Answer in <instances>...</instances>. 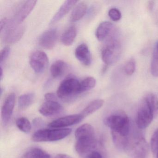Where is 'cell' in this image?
I'll use <instances>...</instances> for the list:
<instances>
[{
	"label": "cell",
	"instance_id": "3",
	"mask_svg": "<svg viewBox=\"0 0 158 158\" xmlns=\"http://www.w3.org/2000/svg\"><path fill=\"white\" fill-rule=\"evenodd\" d=\"M104 123L111 130L116 131L125 136H128L130 129V121L127 114L123 110L116 111L107 116Z\"/></svg>",
	"mask_w": 158,
	"mask_h": 158
},
{
	"label": "cell",
	"instance_id": "14",
	"mask_svg": "<svg viewBox=\"0 0 158 158\" xmlns=\"http://www.w3.org/2000/svg\"><path fill=\"white\" fill-rule=\"evenodd\" d=\"M36 3V1L34 0L24 2L16 11L15 22L19 24H21L34 10Z\"/></svg>",
	"mask_w": 158,
	"mask_h": 158
},
{
	"label": "cell",
	"instance_id": "36",
	"mask_svg": "<svg viewBox=\"0 0 158 158\" xmlns=\"http://www.w3.org/2000/svg\"><path fill=\"white\" fill-rule=\"evenodd\" d=\"M54 158H72L71 156L67 154H58L55 156Z\"/></svg>",
	"mask_w": 158,
	"mask_h": 158
},
{
	"label": "cell",
	"instance_id": "6",
	"mask_svg": "<svg viewBox=\"0 0 158 158\" xmlns=\"http://www.w3.org/2000/svg\"><path fill=\"white\" fill-rule=\"evenodd\" d=\"M80 83L74 77H68L61 83L57 95L61 99H67L81 93Z\"/></svg>",
	"mask_w": 158,
	"mask_h": 158
},
{
	"label": "cell",
	"instance_id": "22",
	"mask_svg": "<svg viewBox=\"0 0 158 158\" xmlns=\"http://www.w3.org/2000/svg\"><path fill=\"white\" fill-rule=\"evenodd\" d=\"M66 64L63 61L58 60L52 64L51 66L50 72L52 76L57 78L61 76L65 72Z\"/></svg>",
	"mask_w": 158,
	"mask_h": 158
},
{
	"label": "cell",
	"instance_id": "29",
	"mask_svg": "<svg viewBox=\"0 0 158 158\" xmlns=\"http://www.w3.org/2000/svg\"><path fill=\"white\" fill-rule=\"evenodd\" d=\"M151 148L152 153L156 155L158 152V128L154 131L152 136Z\"/></svg>",
	"mask_w": 158,
	"mask_h": 158
},
{
	"label": "cell",
	"instance_id": "30",
	"mask_svg": "<svg viewBox=\"0 0 158 158\" xmlns=\"http://www.w3.org/2000/svg\"><path fill=\"white\" fill-rule=\"evenodd\" d=\"M136 63L135 59H130L126 64L124 67L125 73L127 75L131 76L134 73L135 70Z\"/></svg>",
	"mask_w": 158,
	"mask_h": 158
},
{
	"label": "cell",
	"instance_id": "4",
	"mask_svg": "<svg viewBox=\"0 0 158 158\" xmlns=\"http://www.w3.org/2000/svg\"><path fill=\"white\" fill-rule=\"evenodd\" d=\"M72 132L70 128L40 129L32 136L35 142H50L63 139Z\"/></svg>",
	"mask_w": 158,
	"mask_h": 158
},
{
	"label": "cell",
	"instance_id": "15",
	"mask_svg": "<svg viewBox=\"0 0 158 158\" xmlns=\"http://www.w3.org/2000/svg\"><path fill=\"white\" fill-rule=\"evenodd\" d=\"M76 58L85 66H89L91 63V53L87 45L80 44L76 49L75 52Z\"/></svg>",
	"mask_w": 158,
	"mask_h": 158
},
{
	"label": "cell",
	"instance_id": "5",
	"mask_svg": "<svg viewBox=\"0 0 158 158\" xmlns=\"http://www.w3.org/2000/svg\"><path fill=\"white\" fill-rule=\"evenodd\" d=\"M125 152L133 158H146L148 152V146L145 138L142 136H137L129 139Z\"/></svg>",
	"mask_w": 158,
	"mask_h": 158
},
{
	"label": "cell",
	"instance_id": "37",
	"mask_svg": "<svg viewBox=\"0 0 158 158\" xmlns=\"http://www.w3.org/2000/svg\"><path fill=\"white\" fill-rule=\"evenodd\" d=\"M2 76H3V69L2 66H1V80H2Z\"/></svg>",
	"mask_w": 158,
	"mask_h": 158
},
{
	"label": "cell",
	"instance_id": "25",
	"mask_svg": "<svg viewBox=\"0 0 158 158\" xmlns=\"http://www.w3.org/2000/svg\"><path fill=\"white\" fill-rule=\"evenodd\" d=\"M144 98L154 116H157L158 114V99L157 96L153 93H150Z\"/></svg>",
	"mask_w": 158,
	"mask_h": 158
},
{
	"label": "cell",
	"instance_id": "26",
	"mask_svg": "<svg viewBox=\"0 0 158 158\" xmlns=\"http://www.w3.org/2000/svg\"><path fill=\"white\" fill-rule=\"evenodd\" d=\"M15 123L17 127L22 132L29 133L32 129V124L26 117H19L16 120Z\"/></svg>",
	"mask_w": 158,
	"mask_h": 158
},
{
	"label": "cell",
	"instance_id": "17",
	"mask_svg": "<svg viewBox=\"0 0 158 158\" xmlns=\"http://www.w3.org/2000/svg\"><path fill=\"white\" fill-rule=\"evenodd\" d=\"M113 27V24L110 22H103L101 23L97 28L96 36L100 41H102L110 35Z\"/></svg>",
	"mask_w": 158,
	"mask_h": 158
},
{
	"label": "cell",
	"instance_id": "31",
	"mask_svg": "<svg viewBox=\"0 0 158 158\" xmlns=\"http://www.w3.org/2000/svg\"><path fill=\"white\" fill-rule=\"evenodd\" d=\"M109 17L114 22H117L122 18V14L120 11L116 8H112L108 13Z\"/></svg>",
	"mask_w": 158,
	"mask_h": 158
},
{
	"label": "cell",
	"instance_id": "13",
	"mask_svg": "<svg viewBox=\"0 0 158 158\" xmlns=\"http://www.w3.org/2000/svg\"><path fill=\"white\" fill-rule=\"evenodd\" d=\"M39 110L43 116L51 117L61 113L63 108L57 101H46L40 106Z\"/></svg>",
	"mask_w": 158,
	"mask_h": 158
},
{
	"label": "cell",
	"instance_id": "16",
	"mask_svg": "<svg viewBox=\"0 0 158 158\" xmlns=\"http://www.w3.org/2000/svg\"><path fill=\"white\" fill-rule=\"evenodd\" d=\"M77 2V1L69 0L64 2V3L61 5L59 10L54 15L53 18L52 19L50 22V24H53L61 20L68 13L73 7Z\"/></svg>",
	"mask_w": 158,
	"mask_h": 158
},
{
	"label": "cell",
	"instance_id": "40",
	"mask_svg": "<svg viewBox=\"0 0 158 158\" xmlns=\"http://www.w3.org/2000/svg\"></svg>",
	"mask_w": 158,
	"mask_h": 158
},
{
	"label": "cell",
	"instance_id": "24",
	"mask_svg": "<svg viewBox=\"0 0 158 158\" xmlns=\"http://www.w3.org/2000/svg\"><path fill=\"white\" fill-rule=\"evenodd\" d=\"M35 98V94L32 93H27L20 96L18 99L19 109L22 110L27 109L33 103Z\"/></svg>",
	"mask_w": 158,
	"mask_h": 158
},
{
	"label": "cell",
	"instance_id": "28",
	"mask_svg": "<svg viewBox=\"0 0 158 158\" xmlns=\"http://www.w3.org/2000/svg\"><path fill=\"white\" fill-rule=\"evenodd\" d=\"M151 72L153 77H158V51L155 48L152 58Z\"/></svg>",
	"mask_w": 158,
	"mask_h": 158
},
{
	"label": "cell",
	"instance_id": "1",
	"mask_svg": "<svg viewBox=\"0 0 158 158\" xmlns=\"http://www.w3.org/2000/svg\"><path fill=\"white\" fill-rule=\"evenodd\" d=\"M75 136L76 139L75 150L79 154L90 152L97 146L95 130L89 124H84L78 127Z\"/></svg>",
	"mask_w": 158,
	"mask_h": 158
},
{
	"label": "cell",
	"instance_id": "39",
	"mask_svg": "<svg viewBox=\"0 0 158 158\" xmlns=\"http://www.w3.org/2000/svg\"><path fill=\"white\" fill-rule=\"evenodd\" d=\"M156 158H158V152H157V154H156Z\"/></svg>",
	"mask_w": 158,
	"mask_h": 158
},
{
	"label": "cell",
	"instance_id": "18",
	"mask_svg": "<svg viewBox=\"0 0 158 158\" xmlns=\"http://www.w3.org/2000/svg\"><path fill=\"white\" fill-rule=\"evenodd\" d=\"M113 142L115 147L120 150H125L129 139L128 136H125L121 133L114 130H111Z\"/></svg>",
	"mask_w": 158,
	"mask_h": 158
},
{
	"label": "cell",
	"instance_id": "21",
	"mask_svg": "<svg viewBox=\"0 0 158 158\" xmlns=\"http://www.w3.org/2000/svg\"><path fill=\"white\" fill-rule=\"evenodd\" d=\"M76 36V28L74 26L70 27L63 34L61 41L64 46H71L74 42Z\"/></svg>",
	"mask_w": 158,
	"mask_h": 158
},
{
	"label": "cell",
	"instance_id": "34",
	"mask_svg": "<svg viewBox=\"0 0 158 158\" xmlns=\"http://www.w3.org/2000/svg\"><path fill=\"white\" fill-rule=\"evenodd\" d=\"M46 101H57V97L55 94L52 93H48L45 96Z\"/></svg>",
	"mask_w": 158,
	"mask_h": 158
},
{
	"label": "cell",
	"instance_id": "32",
	"mask_svg": "<svg viewBox=\"0 0 158 158\" xmlns=\"http://www.w3.org/2000/svg\"><path fill=\"white\" fill-rule=\"evenodd\" d=\"M10 47H6L3 48L0 53V63L1 65H2V63L5 61L10 55Z\"/></svg>",
	"mask_w": 158,
	"mask_h": 158
},
{
	"label": "cell",
	"instance_id": "27",
	"mask_svg": "<svg viewBox=\"0 0 158 158\" xmlns=\"http://www.w3.org/2000/svg\"><path fill=\"white\" fill-rule=\"evenodd\" d=\"M96 79L94 77H89L85 78L80 83L81 92H84L93 88L96 85Z\"/></svg>",
	"mask_w": 158,
	"mask_h": 158
},
{
	"label": "cell",
	"instance_id": "2",
	"mask_svg": "<svg viewBox=\"0 0 158 158\" xmlns=\"http://www.w3.org/2000/svg\"><path fill=\"white\" fill-rule=\"evenodd\" d=\"M25 27L14 21L4 18L1 21L0 30L2 40L9 44H13L19 41L23 35Z\"/></svg>",
	"mask_w": 158,
	"mask_h": 158
},
{
	"label": "cell",
	"instance_id": "38",
	"mask_svg": "<svg viewBox=\"0 0 158 158\" xmlns=\"http://www.w3.org/2000/svg\"><path fill=\"white\" fill-rule=\"evenodd\" d=\"M155 48L157 49V50L158 51V42L157 43V45H156V48Z\"/></svg>",
	"mask_w": 158,
	"mask_h": 158
},
{
	"label": "cell",
	"instance_id": "23",
	"mask_svg": "<svg viewBox=\"0 0 158 158\" xmlns=\"http://www.w3.org/2000/svg\"><path fill=\"white\" fill-rule=\"evenodd\" d=\"M22 158H50V155L42 149L34 148L27 151Z\"/></svg>",
	"mask_w": 158,
	"mask_h": 158
},
{
	"label": "cell",
	"instance_id": "8",
	"mask_svg": "<svg viewBox=\"0 0 158 158\" xmlns=\"http://www.w3.org/2000/svg\"><path fill=\"white\" fill-rule=\"evenodd\" d=\"M119 43L111 40L104 46L102 51V59L106 65H110L116 61L120 52Z\"/></svg>",
	"mask_w": 158,
	"mask_h": 158
},
{
	"label": "cell",
	"instance_id": "7",
	"mask_svg": "<svg viewBox=\"0 0 158 158\" xmlns=\"http://www.w3.org/2000/svg\"><path fill=\"white\" fill-rule=\"evenodd\" d=\"M154 117V114L143 98L139 104L137 114V126L139 129H145L151 123Z\"/></svg>",
	"mask_w": 158,
	"mask_h": 158
},
{
	"label": "cell",
	"instance_id": "11",
	"mask_svg": "<svg viewBox=\"0 0 158 158\" xmlns=\"http://www.w3.org/2000/svg\"><path fill=\"white\" fill-rule=\"evenodd\" d=\"M83 119L80 114L67 115L52 121L49 124L48 126L52 128H61L78 123Z\"/></svg>",
	"mask_w": 158,
	"mask_h": 158
},
{
	"label": "cell",
	"instance_id": "10",
	"mask_svg": "<svg viewBox=\"0 0 158 158\" xmlns=\"http://www.w3.org/2000/svg\"><path fill=\"white\" fill-rule=\"evenodd\" d=\"M15 102V95L14 93L9 94L4 100L2 107L1 118L2 123L7 125L11 117Z\"/></svg>",
	"mask_w": 158,
	"mask_h": 158
},
{
	"label": "cell",
	"instance_id": "9",
	"mask_svg": "<svg viewBox=\"0 0 158 158\" xmlns=\"http://www.w3.org/2000/svg\"><path fill=\"white\" fill-rule=\"evenodd\" d=\"M29 63L33 70L37 73H41L46 70L49 63L48 58L42 51L34 52L29 58Z\"/></svg>",
	"mask_w": 158,
	"mask_h": 158
},
{
	"label": "cell",
	"instance_id": "33",
	"mask_svg": "<svg viewBox=\"0 0 158 158\" xmlns=\"http://www.w3.org/2000/svg\"><path fill=\"white\" fill-rule=\"evenodd\" d=\"M86 158H103L100 153L97 151H92Z\"/></svg>",
	"mask_w": 158,
	"mask_h": 158
},
{
	"label": "cell",
	"instance_id": "12",
	"mask_svg": "<svg viewBox=\"0 0 158 158\" xmlns=\"http://www.w3.org/2000/svg\"><path fill=\"white\" fill-rule=\"evenodd\" d=\"M58 38V30L52 28L47 30L40 36L39 44L42 48L50 50L55 47Z\"/></svg>",
	"mask_w": 158,
	"mask_h": 158
},
{
	"label": "cell",
	"instance_id": "35",
	"mask_svg": "<svg viewBox=\"0 0 158 158\" xmlns=\"http://www.w3.org/2000/svg\"><path fill=\"white\" fill-rule=\"evenodd\" d=\"M154 4H155V2L153 1H150L148 2V9L150 11H151L153 10Z\"/></svg>",
	"mask_w": 158,
	"mask_h": 158
},
{
	"label": "cell",
	"instance_id": "19",
	"mask_svg": "<svg viewBox=\"0 0 158 158\" xmlns=\"http://www.w3.org/2000/svg\"><path fill=\"white\" fill-rule=\"evenodd\" d=\"M104 101L102 99H96L89 102L87 106L80 113L83 118L94 113L96 111L100 109L103 104Z\"/></svg>",
	"mask_w": 158,
	"mask_h": 158
},
{
	"label": "cell",
	"instance_id": "20",
	"mask_svg": "<svg viewBox=\"0 0 158 158\" xmlns=\"http://www.w3.org/2000/svg\"><path fill=\"white\" fill-rule=\"evenodd\" d=\"M87 5L85 2H81L75 6L71 14L70 19L72 22H76L81 20L85 15Z\"/></svg>",
	"mask_w": 158,
	"mask_h": 158
}]
</instances>
